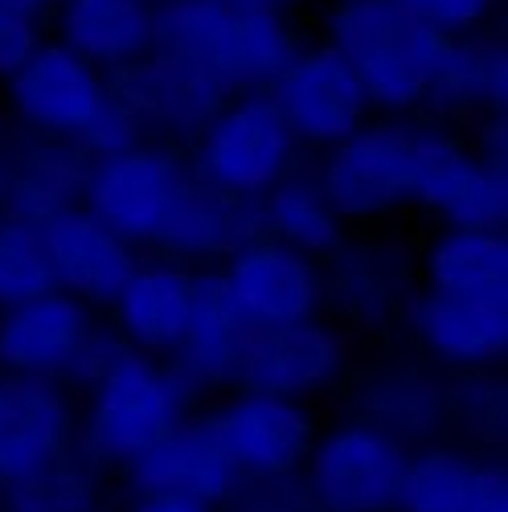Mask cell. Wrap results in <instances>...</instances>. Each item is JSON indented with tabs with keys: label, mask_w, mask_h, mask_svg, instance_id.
<instances>
[{
	"label": "cell",
	"mask_w": 508,
	"mask_h": 512,
	"mask_svg": "<svg viewBox=\"0 0 508 512\" xmlns=\"http://www.w3.org/2000/svg\"><path fill=\"white\" fill-rule=\"evenodd\" d=\"M410 447L357 418L332 422L316 435L300 484L320 512H394Z\"/></svg>",
	"instance_id": "4"
},
{
	"label": "cell",
	"mask_w": 508,
	"mask_h": 512,
	"mask_svg": "<svg viewBox=\"0 0 508 512\" xmlns=\"http://www.w3.org/2000/svg\"><path fill=\"white\" fill-rule=\"evenodd\" d=\"M62 46L91 66L132 62L152 46V9L144 0H66Z\"/></svg>",
	"instance_id": "25"
},
{
	"label": "cell",
	"mask_w": 508,
	"mask_h": 512,
	"mask_svg": "<svg viewBox=\"0 0 508 512\" xmlns=\"http://www.w3.org/2000/svg\"><path fill=\"white\" fill-rule=\"evenodd\" d=\"M107 492L111 472L74 443L37 472L0 488V512H103Z\"/></svg>",
	"instance_id": "24"
},
{
	"label": "cell",
	"mask_w": 508,
	"mask_h": 512,
	"mask_svg": "<svg viewBox=\"0 0 508 512\" xmlns=\"http://www.w3.org/2000/svg\"><path fill=\"white\" fill-rule=\"evenodd\" d=\"M5 189H9V164H0V205H5Z\"/></svg>",
	"instance_id": "40"
},
{
	"label": "cell",
	"mask_w": 508,
	"mask_h": 512,
	"mask_svg": "<svg viewBox=\"0 0 508 512\" xmlns=\"http://www.w3.org/2000/svg\"><path fill=\"white\" fill-rule=\"evenodd\" d=\"M41 291H54V283L37 230L0 218V308L25 304Z\"/></svg>",
	"instance_id": "34"
},
{
	"label": "cell",
	"mask_w": 508,
	"mask_h": 512,
	"mask_svg": "<svg viewBox=\"0 0 508 512\" xmlns=\"http://www.w3.org/2000/svg\"><path fill=\"white\" fill-rule=\"evenodd\" d=\"M259 234H263V201L222 193L193 173L156 246L168 250L173 259H226V254H234Z\"/></svg>",
	"instance_id": "20"
},
{
	"label": "cell",
	"mask_w": 508,
	"mask_h": 512,
	"mask_svg": "<svg viewBox=\"0 0 508 512\" xmlns=\"http://www.w3.org/2000/svg\"><path fill=\"white\" fill-rule=\"evenodd\" d=\"M431 95L451 107L500 103L504 99V50L492 46V41H463V46H447L443 41Z\"/></svg>",
	"instance_id": "32"
},
{
	"label": "cell",
	"mask_w": 508,
	"mask_h": 512,
	"mask_svg": "<svg viewBox=\"0 0 508 512\" xmlns=\"http://www.w3.org/2000/svg\"><path fill=\"white\" fill-rule=\"evenodd\" d=\"M99 328L95 308L78 304L66 291H41L25 304L0 308V373L70 390V377Z\"/></svg>",
	"instance_id": "11"
},
{
	"label": "cell",
	"mask_w": 508,
	"mask_h": 512,
	"mask_svg": "<svg viewBox=\"0 0 508 512\" xmlns=\"http://www.w3.org/2000/svg\"><path fill=\"white\" fill-rule=\"evenodd\" d=\"M37 5L41 0H0V74H13L37 50Z\"/></svg>",
	"instance_id": "36"
},
{
	"label": "cell",
	"mask_w": 508,
	"mask_h": 512,
	"mask_svg": "<svg viewBox=\"0 0 508 512\" xmlns=\"http://www.w3.org/2000/svg\"><path fill=\"white\" fill-rule=\"evenodd\" d=\"M209 414H214V426L242 480L300 476V467L320 435L308 402L254 394V390H234Z\"/></svg>",
	"instance_id": "10"
},
{
	"label": "cell",
	"mask_w": 508,
	"mask_h": 512,
	"mask_svg": "<svg viewBox=\"0 0 508 512\" xmlns=\"http://www.w3.org/2000/svg\"><path fill=\"white\" fill-rule=\"evenodd\" d=\"M140 103L156 119H168V123H177L181 132H189V127H205L222 111V87L214 78L189 70V66H177V62L160 58L152 70H144Z\"/></svg>",
	"instance_id": "33"
},
{
	"label": "cell",
	"mask_w": 508,
	"mask_h": 512,
	"mask_svg": "<svg viewBox=\"0 0 508 512\" xmlns=\"http://www.w3.org/2000/svg\"><path fill=\"white\" fill-rule=\"evenodd\" d=\"M41 254H46L54 291L74 295L87 308H111L123 283L140 267L136 246L107 230L95 213L82 205L58 213L46 226H37Z\"/></svg>",
	"instance_id": "14"
},
{
	"label": "cell",
	"mask_w": 508,
	"mask_h": 512,
	"mask_svg": "<svg viewBox=\"0 0 508 512\" xmlns=\"http://www.w3.org/2000/svg\"><path fill=\"white\" fill-rule=\"evenodd\" d=\"M300 58L279 13H238L230 21L226 54H222V87H267L287 74Z\"/></svg>",
	"instance_id": "30"
},
{
	"label": "cell",
	"mask_w": 508,
	"mask_h": 512,
	"mask_svg": "<svg viewBox=\"0 0 508 512\" xmlns=\"http://www.w3.org/2000/svg\"><path fill=\"white\" fill-rule=\"evenodd\" d=\"M218 275L254 328L308 324L324 312V267L267 234L226 254Z\"/></svg>",
	"instance_id": "9"
},
{
	"label": "cell",
	"mask_w": 508,
	"mask_h": 512,
	"mask_svg": "<svg viewBox=\"0 0 508 512\" xmlns=\"http://www.w3.org/2000/svg\"><path fill=\"white\" fill-rule=\"evenodd\" d=\"M193 283L197 275L173 259L140 263L111 304L123 345L156 361H173L189 328Z\"/></svg>",
	"instance_id": "18"
},
{
	"label": "cell",
	"mask_w": 508,
	"mask_h": 512,
	"mask_svg": "<svg viewBox=\"0 0 508 512\" xmlns=\"http://www.w3.org/2000/svg\"><path fill=\"white\" fill-rule=\"evenodd\" d=\"M263 234L320 263L345 242V218L332 209L320 177L287 173L263 197Z\"/></svg>",
	"instance_id": "27"
},
{
	"label": "cell",
	"mask_w": 508,
	"mask_h": 512,
	"mask_svg": "<svg viewBox=\"0 0 508 512\" xmlns=\"http://www.w3.org/2000/svg\"><path fill=\"white\" fill-rule=\"evenodd\" d=\"M488 459L492 455H476L447 439L414 447L394 512H468Z\"/></svg>",
	"instance_id": "26"
},
{
	"label": "cell",
	"mask_w": 508,
	"mask_h": 512,
	"mask_svg": "<svg viewBox=\"0 0 508 512\" xmlns=\"http://www.w3.org/2000/svg\"><path fill=\"white\" fill-rule=\"evenodd\" d=\"M17 111L58 140L99 156L136 144V119L95 74L87 58L66 46H37L13 74Z\"/></svg>",
	"instance_id": "2"
},
{
	"label": "cell",
	"mask_w": 508,
	"mask_h": 512,
	"mask_svg": "<svg viewBox=\"0 0 508 512\" xmlns=\"http://www.w3.org/2000/svg\"><path fill=\"white\" fill-rule=\"evenodd\" d=\"M295 136L275 99L254 91L205 123L193 173L222 193L263 201L291 168Z\"/></svg>",
	"instance_id": "5"
},
{
	"label": "cell",
	"mask_w": 508,
	"mask_h": 512,
	"mask_svg": "<svg viewBox=\"0 0 508 512\" xmlns=\"http://www.w3.org/2000/svg\"><path fill=\"white\" fill-rule=\"evenodd\" d=\"M189 177L193 168H185L173 152L132 144L123 152L91 160L87 185H82V209L95 213L123 242L156 246Z\"/></svg>",
	"instance_id": "6"
},
{
	"label": "cell",
	"mask_w": 508,
	"mask_h": 512,
	"mask_svg": "<svg viewBox=\"0 0 508 512\" xmlns=\"http://www.w3.org/2000/svg\"><path fill=\"white\" fill-rule=\"evenodd\" d=\"M406 316L418 345L451 369L484 373L508 353V300L418 291Z\"/></svg>",
	"instance_id": "17"
},
{
	"label": "cell",
	"mask_w": 508,
	"mask_h": 512,
	"mask_svg": "<svg viewBox=\"0 0 508 512\" xmlns=\"http://www.w3.org/2000/svg\"><path fill=\"white\" fill-rule=\"evenodd\" d=\"M271 99L287 119L291 136L328 144V148L357 136L369 111V95L361 87V78L332 46L295 58L287 74L275 82Z\"/></svg>",
	"instance_id": "15"
},
{
	"label": "cell",
	"mask_w": 508,
	"mask_h": 512,
	"mask_svg": "<svg viewBox=\"0 0 508 512\" xmlns=\"http://www.w3.org/2000/svg\"><path fill=\"white\" fill-rule=\"evenodd\" d=\"M427 291L508 300V238L504 230H455L447 226L422 254Z\"/></svg>",
	"instance_id": "23"
},
{
	"label": "cell",
	"mask_w": 508,
	"mask_h": 512,
	"mask_svg": "<svg viewBox=\"0 0 508 512\" xmlns=\"http://www.w3.org/2000/svg\"><path fill=\"white\" fill-rule=\"evenodd\" d=\"M250 328L254 324L234 304V295L222 283V275L218 271L197 275L189 328H185V340H181V349L173 357L177 373L197 394L214 390V386H234V373H238L242 345H246Z\"/></svg>",
	"instance_id": "19"
},
{
	"label": "cell",
	"mask_w": 508,
	"mask_h": 512,
	"mask_svg": "<svg viewBox=\"0 0 508 512\" xmlns=\"http://www.w3.org/2000/svg\"><path fill=\"white\" fill-rule=\"evenodd\" d=\"M238 480L242 476L218 435L214 414L197 410L123 467L127 496H181L209 508H222Z\"/></svg>",
	"instance_id": "12"
},
{
	"label": "cell",
	"mask_w": 508,
	"mask_h": 512,
	"mask_svg": "<svg viewBox=\"0 0 508 512\" xmlns=\"http://www.w3.org/2000/svg\"><path fill=\"white\" fill-rule=\"evenodd\" d=\"M103 512H115V508H103Z\"/></svg>",
	"instance_id": "42"
},
{
	"label": "cell",
	"mask_w": 508,
	"mask_h": 512,
	"mask_svg": "<svg viewBox=\"0 0 508 512\" xmlns=\"http://www.w3.org/2000/svg\"><path fill=\"white\" fill-rule=\"evenodd\" d=\"M398 5L422 25V29H431L435 37H451V33H468L476 29L496 0H398Z\"/></svg>",
	"instance_id": "35"
},
{
	"label": "cell",
	"mask_w": 508,
	"mask_h": 512,
	"mask_svg": "<svg viewBox=\"0 0 508 512\" xmlns=\"http://www.w3.org/2000/svg\"><path fill=\"white\" fill-rule=\"evenodd\" d=\"M345 369H349V345L336 324L308 320L283 328H250L234 373V390L308 402L328 394L345 377Z\"/></svg>",
	"instance_id": "8"
},
{
	"label": "cell",
	"mask_w": 508,
	"mask_h": 512,
	"mask_svg": "<svg viewBox=\"0 0 508 512\" xmlns=\"http://www.w3.org/2000/svg\"><path fill=\"white\" fill-rule=\"evenodd\" d=\"M91 160H82V152H33L17 168H9V189L0 218L21 222V226H46L58 213L82 205V185H87Z\"/></svg>",
	"instance_id": "28"
},
{
	"label": "cell",
	"mask_w": 508,
	"mask_h": 512,
	"mask_svg": "<svg viewBox=\"0 0 508 512\" xmlns=\"http://www.w3.org/2000/svg\"><path fill=\"white\" fill-rule=\"evenodd\" d=\"M357 422L398 439L402 447H422L443 435V381H435L418 365H386L373 369L353 394Z\"/></svg>",
	"instance_id": "21"
},
{
	"label": "cell",
	"mask_w": 508,
	"mask_h": 512,
	"mask_svg": "<svg viewBox=\"0 0 508 512\" xmlns=\"http://www.w3.org/2000/svg\"><path fill=\"white\" fill-rule=\"evenodd\" d=\"M230 21L234 9L226 0H168L160 13H152V46H160L164 62L189 66L222 87V54H226Z\"/></svg>",
	"instance_id": "29"
},
{
	"label": "cell",
	"mask_w": 508,
	"mask_h": 512,
	"mask_svg": "<svg viewBox=\"0 0 508 512\" xmlns=\"http://www.w3.org/2000/svg\"><path fill=\"white\" fill-rule=\"evenodd\" d=\"M291 512H320V508H316V504H312V500H304V504H295V508H291Z\"/></svg>",
	"instance_id": "41"
},
{
	"label": "cell",
	"mask_w": 508,
	"mask_h": 512,
	"mask_svg": "<svg viewBox=\"0 0 508 512\" xmlns=\"http://www.w3.org/2000/svg\"><path fill=\"white\" fill-rule=\"evenodd\" d=\"M78 443L74 394L54 381L0 373V488Z\"/></svg>",
	"instance_id": "16"
},
{
	"label": "cell",
	"mask_w": 508,
	"mask_h": 512,
	"mask_svg": "<svg viewBox=\"0 0 508 512\" xmlns=\"http://www.w3.org/2000/svg\"><path fill=\"white\" fill-rule=\"evenodd\" d=\"M119 512H218V508L181 500V496H127Z\"/></svg>",
	"instance_id": "38"
},
{
	"label": "cell",
	"mask_w": 508,
	"mask_h": 512,
	"mask_svg": "<svg viewBox=\"0 0 508 512\" xmlns=\"http://www.w3.org/2000/svg\"><path fill=\"white\" fill-rule=\"evenodd\" d=\"M226 5L238 13H279L287 0H226Z\"/></svg>",
	"instance_id": "39"
},
{
	"label": "cell",
	"mask_w": 508,
	"mask_h": 512,
	"mask_svg": "<svg viewBox=\"0 0 508 512\" xmlns=\"http://www.w3.org/2000/svg\"><path fill=\"white\" fill-rule=\"evenodd\" d=\"M406 300V279L398 254L373 242H341L324 267V304H332L345 320L377 328L386 324Z\"/></svg>",
	"instance_id": "22"
},
{
	"label": "cell",
	"mask_w": 508,
	"mask_h": 512,
	"mask_svg": "<svg viewBox=\"0 0 508 512\" xmlns=\"http://www.w3.org/2000/svg\"><path fill=\"white\" fill-rule=\"evenodd\" d=\"M193 402L197 390L173 361L127 349L87 390V406L78 414V447L107 472H123L181 418H189Z\"/></svg>",
	"instance_id": "1"
},
{
	"label": "cell",
	"mask_w": 508,
	"mask_h": 512,
	"mask_svg": "<svg viewBox=\"0 0 508 512\" xmlns=\"http://www.w3.org/2000/svg\"><path fill=\"white\" fill-rule=\"evenodd\" d=\"M332 50L353 66L369 103L410 107L431 95L443 37L422 29L398 0H345L332 17Z\"/></svg>",
	"instance_id": "3"
},
{
	"label": "cell",
	"mask_w": 508,
	"mask_h": 512,
	"mask_svg": "<svg viewBox=\"0 0 508 512\" xmlns=\"http://www.w3.org/2000/svg\"><path fill=\"white\" fill-rule=\"evenodd\" d=\"M414 148L418 127L377 123L336 144L320 185L345 222H365L414 201Z\"/></svg>",
	"instance_id": "7"
},
{
	"label": "cell",
	"mask_w": 508,
	"mask_h": 512,
	"mask_svg": "<svg viewBox=\"0 0 508 512\" xmlns=\"http://www.w3.org/2000/svg\"><path fill=\"white\" fill-rule=\"evenodd\" d=\"M443 431L476 455H496L508 435V394L504 381L484 373H463V381L443 386Z\"/></svg>",
	"instance_id": "31"
},
{
	"label": "cell",
	"mask_w": 508,
	"mask_h": 512,
	"mask_svg": "<svg viewBox=\"0 0 508 512\" xmlns=\"http://www.w3.org/2000/svg\"><path fill=\"white\" fill-rule=\"evenodd\" d=\"M468 512H508V467L500 455H492L480 472V484H476V496H472V508Z\"/></svg>",
	"instance_id": "37"
},
{
	"label": "cell",
	"mask_w": 508,
	"mask_h": 512,
	"mask_svg": "<svg viewBox=\"0 0 508 512\" xmlns=\"http://www.w3.org/2000/svg\"><path fill=\"white\" fill-rule=\"evenodd\" d=\"M427 205L455 230H500L508 222L504 164L480 160L463 144L418 127L414 148V201Z\"/></svg>",
	"instance_id": "13"
}]
</instances>
